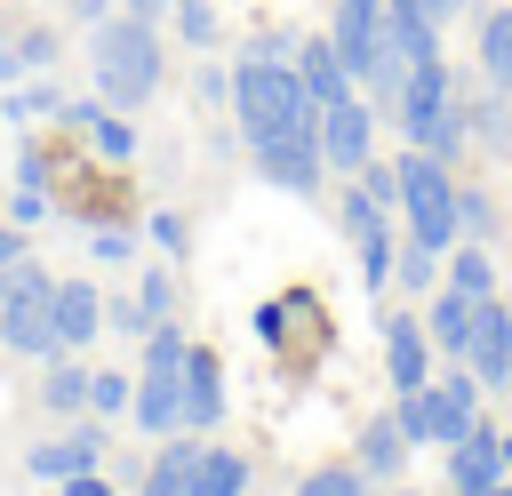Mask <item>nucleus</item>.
<instances>
[{
  "label": "nucleus",
  "instance_id": "obj_21",
  "mask_svg": "<svg viewBox=\"0 0 512 496\" xmlns=\"http://www.w3.org/2000/svg\"><path fill=\"white\" fill-rule=\"evenodd\" d=\"M384 32H392V48H400L408 64H440V24H432L416 0H384Z\"/></svg>",
  "mask_w": 512,
  "mask_h": 496
},
{
  "label": "nucleus",
  "instance_id": "obj_47",
  "mask_svg": "<svg viewBox=\"0 0 512 496\" xmlns=\"http://www.w3.org/2000/svg\"><path fill=\"white\" fill-rule=\"evenodd\" d=\"M392 496H416V488H392Z\"/></svg>",
  "mask_w": 512,
  "mask_h": 496
},
{
  "label": "nucleus",
  "instance_id": "obj_6",
  "mask_svg": "<svg viewBox=\"0 0 512 496\" xmlns=\"http://www.w3.org/2000/svg\"><path fill=\"white\" fill-rule=\"evenodd\" d=\"M0 344L24 352V360H48L56 352V280L24 256L8 272V304H0Z\"/></svg>",
  "mask_w": 512,
  "mask_h": 496
},
{
  "label": "nucleus",
  "instance_id": "obj_34",
  "mask_svg": "<svg viewBox=\"0 0 512 496\" xmlns=\"http://www.w3.org/2000/svg\"><path fill=\"white\" fill-rule=\"evenodd\" d=\"M8 48L24 56V72H48V64H56V48H64V32H56V24H32V32H16Z\"/></svg>",
  "mask_w": 512,
  "mask_h": 496
},
{
  "label": "nucleus",
  "instance_id": "obj_25",
  "mask_svg": "<svg viewBox=\"0 0 512 496\" xmlns=\"http://www.w3.org/2000/svg\"><path fill=\"white\" fill-rule=\"evenodd\" d=\"M440 280H448V288H464V296H504V288H496V256H488V240H456Z\"/></svg>",
  "mask_w": 512,
  "mask_h": 496
},
{
  "label": "nucleus",
  "instance_id": "obj_37",
  "mask_svg": "<svg viewBox=\"0 0 512 496\" xmlns=\"http://www.w3.org/2000/svg\"><path fill=\"white\" fill-rule=\"evenodd\" d=\"M192 96H200V104H232V72H216V64H200V80H192Z\"/></svg>",
  "mask_w": 512,
  "mask_h": 496
},
{
  "label": "nucleus",
  "instance_id": "obj_8",
  "mask_svg": "<svg viewBox=\"0 0 512 496\" xmlns=\"http://www.w3.org/2000/svg\"><path fill=\"white\" fill-rule=\"evenodd\" d=\"M312 128H320V160H328V168H344V176L376 152V104H368L360 88H352V96H336V104H320V112H312Z\"/></svg>",
  "mask_w": 512,
  "mask_h": 496
},
{
  "label": "nucleus",
  "instance_id": "obj_9",
  "mask_svg": "<svg viewBox=\"0 0 512 496\" xmlns=\"http://www.w3.org/2000/svg\"><path fill=\"white\" fill-rule=\"evenodd\" d=\"M176 408H184V432H216L224 424V360L216 344H184V368H176Z\"/></svg>",
  "mask_w": 512,
  "mask_h": 496
},
{
  "label": "nucleus",
  "instance_id": "obj_39",
  "mask_svg": "<svg viewBox=\"0 0 512 496\" xmlns=\"http://www.w3.org/2000/svg\"><path fill=\"white\" fill-rule=\"evenodd\" d=\"M56 496H120V488L96 480V472H72V480H56Z\"/></svg>",
  "mask_w": 512,
  "mask_h": 496
},
{
  "label": "nucleus",
  "instance_id": "obj_1",
  "mask_svg": "<svg viewBox=\"0 0 512 496\" xmlns=\"http://www.w3.org/2000/svg\"><path fill=\"white\" fill-rule=\"evenodd\" d=\"M88 72H96V96L112 112H144L160 96V72H168L160 32L144 16H128V8H112L104 24H88Z\"/></svg>",
  "mask_w": 512,
  "mask_h": 496
},
{
  "label": "nucleus",
  "instance_id": "obj_38",
  "mask_svg": "<svg viewBox=\"0 0 512 496\" xmlns=\"http://www.w3.org/2000/svg\"><path fill=\"white\" fill-rule=\"evenodd\" d=\"M152 240H160L168 256H184V216H168V208H160V216H152Z\"/></svg>",
  "mask_w": 512,
  "mask_h": 496
},
{
  "label": "nucleus",
  "instance_id": "obj_11",
  "mask_svg": "<svg viewBox=\"0 0 512 496\" xmlns=\"http://www.w3.org/2000/svg\"><path fill=\"white\" fill-rule=\"evenodd\" d=\"M376 336H384V384L392 392L432 384V336H424L416 312H376Z\"/></svg>",
  "mask_w": 512,
  "mask_h": 496
},
{
  "label": "nucleus",
  "instance_id": "obj_5",
  "mask_svg": "<svg viewBox=\"0 0 512 496\" xmlns=\"http://www.w3.org/2000/svg\"><path fill=\"white\" fill-rule=\"evenodd\" d=\"M392 216H400V208H392V200H376L360 176L336 192V224H344V240L360 248V288H368V296H384V288H392V256H400Z\"/></svg>",
  "mask_w": 512,
  "mask_h": 496
},
{
  "label": "nucleus",
  "instance_id": "obj_43",
  "mask_svg": "<svg viewBox=\"0 0 512 496\" xmlns=\"http://www.w3.org/2000/svg\"><path fill=\"white\" fill-rule=\"evenodd\" d=\"M168 8H176V0H128V16H144V24H152V16H168Z\"/></svg>",
  "mask_w": 512,
  "mask_h": 496
},
{
  "label": "nucleus",
  "instance_id": "obj_32",
  "mask_svg": "<svg viewBox=\"0 0 512 496\" xmlns=\"http://www.w3.org/2000/svg\"><path fill=\"white\" fill-rule=\"evenodd\" d=\"M136 304H144V320H152V328H160V320H176V272H168V264L136 272Z\"/></svg>",
  "mask_w": 512,
  "mask_h": 496
},
{
  "label": "nucleus",
  "instance_id": "obj_14",
  "mask_svg": "<svg viewBox=\"0 0 512 496\" xmlns=\"http://www.w3.org/2000/svg\"><path fill=\"white\" fill-rule=\"evenodd\" d=\"M104 464V424H64V440H40L24 456V472L40 480H72V472H96Z\"/></svg>",
  "mask_w": 512,
  "mask_h": 496
},
{
  "label": "nucleus",
  "instance_id": "obj_44",
  "mask_svg": "<svg viewBox=\"0 0 512 496\" xmlns=\"http://www.w3.org/2000/svg\"><path fill=\"white\" fill-rule=\"evenodd\" d=\"M504 480H512V432H504Z\"/></svg>",
  "mask_w": 512,
  "mask_h": 496
},
{
  "label": "nucleus",
  "instance_id": "obj_13",
  "mask_svg": "<svg viewBox=\"0 0 512 496\" xmlns=\"http://www.w3.org/2000/svg\"><path fill=\"white\" fill-rule=\"evenodd\" d=\"M184 368V360H176ZM176 368H136V392H128V424L144 432V440H168V432H184V408H176Z\"/></svg>",
  "mask_w": 512,
  "mask_h": 496
},
{
  "label": "nucleus",
  "instance_id": "obj_42",
  "mask_svg": "<svg viewBox=\"0 0 512 496\" xmlns=\"http://www.w3.org/2000/svg\"><path fill=\"white\" fill-rule=\"evenodd\" d=\"M416 8H424V16H432V24H440V32H448V24H456V16H464V0H416Z\"/></svg>",
  "mask_w": 512,
  "mask_h": 496
},
{
  "label": "nucleus",
  "instance_id": "obj_49",
  "mask_svg": "<svg viewBox=\"0 0 512 496\" xmlns=\"http://www.w3.org/2000/svg\"><path fill=\"white\" fill-rule=\"evenodd\" d=\"M368 8H384V0H368Z\"/></svg>",
  "mask_w": 512,
  "mask_h": 496
},
{
  "label": "nucleus",
  "instance_id": "obj_48",
  "mask_svg": "<svg viewBox=\"0 0 512 496\" xmlns=\"http://www.w3.org/2000/svg\"><path fill=\"white\" fill-rule=\"evenodd\" d=\"M504 312H512V296H504Z\"/></svg>",
  "mask_w": 512,
  "mask_h": 496
},
{
  "label": "nucleus",
  "instance_id": "obj_26",
  "mask_svg": "<svg viewBox=\"0 0 512 496\" xmlns=\"http://www.w3.org/2000/svg\"><path fill=\"white\" fill-rule=\"evenodd\" d=\"M192 496H248V456H240V448H200Z\"/></svg>",
  "mask_w": 512,
  "mask_h": 496
},
{
  "label": "nucleus",
  "instance_id": "obj_30",
  "mask_svg": "<svg viewBox=\"0 0 512 496\" xmlns=\"http://www.w3.org/2000/svg\"><path fill=\"white\" fill-rule=\"evenodd\" d=\"M168 16H176V40H184V48H192V56H208V48H216V32H224V24H216V8H208V0H176V8H168Z\"/></svg>",
  "mask_w": 512,
  "mask_h": 496
},
{
  "label": "nucleus",
  "instance_id": "obj_35",
  "mask_svg": "<svg viewBox=\"0 0 512 496\" xmlns=\"http://www.w3.org/2000/svg\"><path fill=\"white\" fill-rule=\"evenodd\" d=\"M88 256H96V264H128V256H136V224H96V232H88Z\"/></svg>",
  "mask_w": 512,
  "mask_h": 496
},
{
  "label": "nucleus",
  "instance_id": "obj_17",
  "mask_svg": "<svg viewBox=\"0 0 512 496\" xmlns=\"http://www.w3.org/2000/svg\"><path fill=\"white\" fill-rule=\"evenodd\" d=\"M464 136L480 152H512V88H496V80L464 88Z\"/></svg>",
  "mask_w": 512,
  "mask_h": 496
},
{
  "label": "nucleus",
  "instance_id": "obj_41",
  "mask_svg": "<svg viewBox=\"0 0 512 496\" xmlns=\"http://www.w3.org/2000/svg\"><path fill=\"white\" fill-rule=\"evenodd\" d=\"M16 264H24V232H16V224H0V272H16Z\"/></svg>",
  "mask_w": 512,
  "mask_h": 496
},
{
  "label": "nucleus",
  "instance_id": "obj_28",
  "mask_svg": "<svg viewBox=\"0 0 512 496\" xmlns=\"http://www.w3.org/2000/svg\"><path fill=\"white\" fill-rule=\"evenodd\" d=\"M456 232L464 240H496V192L488 184H456Z\"/></svg>",
  "mask_w": 512,
  "mask_h": 496
},
{
  "label": "nucleus",
  "instance_id": "obj_31",
  "mask_svg": "<svg viewBox=\"0 0 512 496\" xmlns=\"http://www.w3.org/2000/svg\"><path fill=\"white\" fill-rule=\"evenodd\" d=\"M296 496H368V472L360 464H312L296 480Z\"/></svg>",
  "mask_w": 512,
  "mask_h": 496
},
{
  "label": "nucleus",
  "instance_id": "obj_15",
  "mask_svg": "<svg viewBox=\"0 0 512 496\" xmlns=\"http://www.w3.org/2000/svg\"><path fill=\"white\" fill-rule=\"evenodd\" d=\"M296 80H304V96H312V112L360 88V80L344 72V56H336V40H328V32H304V40H296Z\"/></svg>",
  "mask_w": 512,
  "mask_h": 496
},
{
  "label": "nucleus",
  "instance_id": "obj_45",
  "mask_svg": "<svg viewBox=\"0 0 512 496\" xmlns=\"http://www.w3.org/2000/svg\"><path fill=\"white\" fill-rule=\"evenodd\" d=\"M480 496H512V480H496V488H480Z\"/></svg>",
  "mask_w": 512,
  "mask_h": 496
},
{
  "label": "nucleus",
  "instance_id": "obj_33",
  "mask_svg": "<svg viewBox=\"0 0 512 496\" xmlns=\"http://www.w3.org/2000/svg\"><path fill=\"white\" fill-rule=\"evenodd\" d=\"M128 392H136V376H120V368H88V416H128Z\"/></svg>",
  "mask_w": 512,
  "mask_h": 496
},
{
  "label": "nucleus",
  "instance_id": "obj_2",
  "mask_svg": "<svg viewBox=\"0 0 512 496\" xmlns=\"http://www.w3.org/2000/svg\"><path fill=\"white\" fill-rule=\"evenodd\" d=\"M232 120H240V136L248 144H264V136H288V128H312V96H304V80H296V64H280V56H240L232 64Z\"/></svg>",
  "mask_w": 512,
  "mask_h": 496
},
{
  "label": "nucleus",
  "instance_id": "obj_12",
  "mask_svg": "<svg viewBox=\"0 0 512 496\" xmlns=\"http://www.w3.org/2000/svg\"><path fill=\"white\" fill-rule=\"evenodd\" d=\"M440 456H448V496H480V488L504 480V432H496V424H472V432L448 440Z\"/></svg>",
  "mask_w": 512,
  "mask_h": 496
},
{
  "label": "nucleus",
  "instance_id": "obj_16",
  "mask_svg": "<svg viewBox=\"0 0 512 496\" xmlns=\"http://www.w3.org/2000/svg\"><path fill=\"white\" fill-rule=\"evenodd\" d=\"M96 336H104V296H96V280L64 272V280H56V344L80 352V344H96Z\"/></svg>",
  "mask_w": 512,
  "mask_h": 496
},
{
  "label": "nucleus",
  "instance_id": "obj_10",
  "mask_svg": "<svg viewBox=\"0 0 512 496\" xmlns=\"http://www.w3.org/2000/svg\"><path fill=\"white\" fill-rule=\"evenodd\" d=\"M464 368L480 376V392H512V312H504V296H480Z\"/></svg>",
  "mask_w": 512,
  "mask_h": 496
},
{
  "label": "nucleus",
  "instance_id": "obj_20",
  "mask_svg": "<svg viewBox=\"0 0 512 496\" xmlns=\"http://www.w3.org/2000/svg\"><path fill=\"white\" fill-rule=\"evenodd\" d=\"M352 464H360L368 480H400V464H408V432H400V416H368Z\"/></svg>",
  "mask_w": 512,
  "mask_h": 496
},
{
  "label": "nucleus",
  "instance_id": "obj_3",
  "mask_svg": "<svg viewBox=\"0 0 512 496\" xmlns=\"http://www.w3.org/2000/svg\"><path fill=\"white\" fill-rule=\"evenodd\" d=\"M392 128L456 168L464 144H472V136H464V80H456L448 64H408V88H400V104H392Z\"/></svg>",
  "mask_w": 512,
  "mask_h": 496
},
{
  "label": "nucleus",
  "instance_id": "obj_36",
  "mask_svg": "<svg viewBox=\"0 0 512 496\" xmlns=\"http://www.w3.org/2000/svg\"><path fill=\"white\" fill-rule=\"evenodd\" d=\"M104 328H112V336H136V344H144V328H152V320H144L136 288H128V296H104Z\"/></svg>",
  "mask_w": 512,
  "mask_h": 496
},
{
  "label": "nucleus",
  "instance_id": "obj_40",
  "mask_svg": "<svg viewBox=\"0 0 512 496\" xmlns=\"http://www.w3.org/2000/svg\"><path fill=\"white\" fill-rule=\"evenodd\" d=\"M64 16H72V24H104V16H112V0H64Z\"/></svg>",
  "mask_w": 512,
  "mask_h": 496
},
{
  "label": "nucleus",
  "instance_id": "obj_27",
  "mask_svg": "<svg viewBox=\"0 0 512 496\" xmlns=\"http://www.w3.org/2000/svg\"><path fill=\"white\" fill-rule=\"evenodd\" d=\"M440 272H448V256H440V248H424V240H400V256H392V288H416V296H432V288H440Z\"/></svg>",
  "mask_w": 512,
  "mask_h": 496
},
{
  "label": "nucleus",
  "instance_id": "obj_24",
  "mask_svg": "<svg viewBox=\"0 0 512 496\" xmlns=\"http://www.w3.org/2000/svg\"><path fill=\"white\" fill-rule=\"evenodd\" d=\"M48 184H56V160H48V144H24V152H16V224L48 216Z\"/></svg>",
  "mask_w": 512,
  "mask_h": 496
},
{
  "label": "nucleus",
  "instance_id": "obj_29",
  "mask_svg": "<svg viewBox=\"0 0 512 496\" xmlns=\"http://www.w3.org/2000/svg\"><path fill=\"white\" fill-rule=\"evenodd\" d=\"M40 112H64V88H56V80H32V88H8V96H0V120H16V128L40 120Z\"/></svg>",
  "mask_w": 512,
  "mask_h": 496
},
{
  "label": "nucleus",
  "instance_id": "obj_22",
  "mask_svg": "<svg viewBox=\"0 0 512 496\" xmlns=\"http://www.w3.org/2000/svg\"><path fill=\"white\" fill-rule=\"evenodd\" d=\"M192 464H200V440H160V456L144 464V480H136V496H192Z\"/></svg>",
  "mask_w": 512,
  "mask_h": 496
},
{
  "label": "nucleus",
  "instance_id": "obj_46",
  "mask_svg": "<svg viewBox=\"0 0 512 496\" xmlns=\"http://www.w3.org/2000/svg\"><path fill=\"white\" fill-rule=\"evenodd\" d=\"M0 304H8V272H0Z\"/></svg>",
  "mask_w": 512,
  "mask_h": 496
},
{
  "label": "nucleus",
  "instance_id": "obj_18",
  "mask_svg": "<svg viewBox=\"0 0 512 496\" xmlns=\"http://www.w3.org/2000/svg\"><path fill=\"white\" fill-rule=\"evenodd\" d=\"M472 312H480V296H464V288H432V304H424V336H432V352L464 360V344H472Z\"/></svg>",
  "mask_w": 512,
  "mask_h": 496
},
{
  "label": "nucleus",
  "instance_id": "obj_19",
  "mask_svg": "<svg viewBox=\"0 0 512 496\" xmlns=\"http://www.w3.org/2000/svg\"><path fill=\"white\" fill-rule=\"evenodd\" d=\"M32 392H40V408H48V416H88V360H72V352L56 344Z\"/></svg>",
  "mask_w": 512,
  "mask_h": 496
},
{
  "label": "nucleus",
  "instance_id": "obj_7",
  "mask_svg": "<svg viewBox=\"0 0 512 496\" xmlns=\"http://www.w3.org/2000/svg\"><path fill=\"white\" fill-rule=\"evenodd\" d=\"M248 160H256V176H264V184H280L288 200H312V192H320V176H328V160H320V128L264 136V144H248Z\"/></svg>",
  "mask_w": 512,
  "mask_h": 496
},
{
  "label": "nucleus",
  "instance_id": "obj_23",
  "mask_svg": "<svg viewBox=\"0 0 512 496\" xmlns=\"http://www.w3.org/2000/svg\"><path fill=\"white\" fill-rule=\"evenodd\" d=\"M472 56H480V80L512 88V8H480V32H472Z\"/></svg>",
  "mask_w": 512,
  "mask_h": 496
},
{
  "label": "nucleus",
  "instance_id": "obj_4",
  "mask_svg": "<svg viewBox=\"0 0 512 496\" xmlns=\"http://www.w3.org/2000/svg\"><path fill=\"white\" fill-rule=\"evenodd\" d=\"M392 176H400V216H408V240H424V248H456L464 232H456V168L440 160V152H424V144H408L400 160H392Z\"/></svg>",
  "mask_w": 512,
  "mask_h": 496
}]
</instances>
